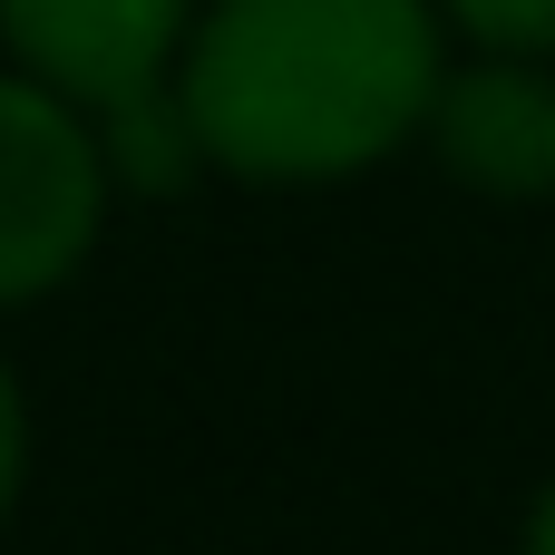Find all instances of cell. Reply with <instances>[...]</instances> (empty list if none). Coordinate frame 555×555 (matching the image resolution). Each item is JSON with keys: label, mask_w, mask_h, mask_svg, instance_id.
<instances>
[{"label": "cell", "mask_w": 555, "mask_h": 555, "mask_svg": "<svg viewBox=\"0 0 555 555\" xmlns=\"http://www.w3.org/2000/svg\"><path fill=\"white\" fill-rule=\"evenodd\" d=\"M195 0H0V59L78 107H107L176 68Z\"/></svg>", "instance_id": "277c9868"}, {"label": "cell", "mask_w": 555, "mask_h": 555, "mask_svg": "<svg viewBox=\"0 0 555 555\" xmlns=\"http://www.w3.org/2000/svg\"><path fill=\"white\" fill-rule=\"evenodd\" d=\"M20 488H29V390H20V371L0 361V527H10V507H20Z\"/></svg>", "instance_id": "52a82bcc"}, {"label": "cell", "mask_w": 555, "mask_h": 555, "mask_svg": "<svg viewBox=\"0 0 555 555\" xmlns=\"http://www.w3.org/2000/svg\"><path fill=\"white\" fill-rule=\"evenodd\" d=\"M517 555H555V478L527 498V527H517Z\"/></svg>", "instance_id": "ba28073f"}, {"label": "cell", "mask_w": 555, "mask_h": 555, "mask_svg": "<svg viewBox=\"0 0 555 555\" xmlns=\"http://www.w3.org/2000/svg\"><path fill=\"white\" fill-rule=\"evenodd\" d=\"M107 205L117 185L98 156V117L0 59V312L78 273L107 234Z\"/></svg>", "instance_id": "7a4b0ae2"}, {"label": "cell", "mask_w": 555, "mask_h": 555, "mask_svg": "<svg viewBox=\"0 0 555 555\" xmlns=\"http://www.w3.org/2000/svg\"><path fill=\"white\" fill-rule=\"evenodd\" d=\"M88 117H98V156H107L117 195H185V185L215 176L185 98H176V68L146 78V88H127V98H107V107H88Z\"/></svg>", "instance_id": "5b68a950"}, {"label": "cell", "mask_w": 555, "mask_h": 555, "mask_svg": "<svg viewBox=\"0 0 555 555\" xmlns=\"http://www.w3.org/2000/svg\"><path fill=\"white\" fill-rule=\"evenodd\" d=\"M439 20L468 49H517V59H555V0H439Z\"/></svg>", "instance_id": "8992f818"}, {"label": "cell", "mask_w": 555, "mask_h": 555, "mask_svg": "<svg viewBox=\"0 0 555 555\" xmlns=\"http://www.w3.org/2000/svg\"><path fill=\"white\" fill-rule=\"evenodd\" d=\"M429 156L488 195V205H546L555 195V59L478 49L429 98Z\"/></svg>", "instance_id": "3957f363"}, {"label": "cell", "mask_w": 555, "mask_h": 555, "mask_svg": "<svg viewBox=\"0 0 555 555\" xmlns=\"http://www.w3.org/2000/svg\"><path fill=\"white\" fill-rule=\"evenodd\" d=\"M449 78L439 0H195L176 98L244 185H351L390 166Z\"/></svg>", "instance_id": "6da1fadb"}]
</instances>
